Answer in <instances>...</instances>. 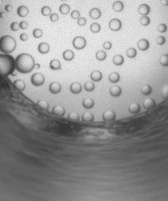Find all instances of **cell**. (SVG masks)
<instances>
[{
  "label": "cell",
  "instance_id": "cell-1",
  "mask_svg": "<svg viewBox=\"0 0 168 201\" xmlns=\"http://www.w3.org/2000/svg\"><path fill=\"white\" fill-rule=\"evenodd\" d=\"M35 60L31 54L27 53L18 54L15 58V69L20 74H29L35 68Z\"/></svg>",
  "mask_w": 168,
  "mask_h": 201
},
{
  "label": "cell",
  "instance_id": "cell-2",
  "mask_svg": "<svg viewBox=\"0 0 168 201\" xmlns=\"http://www.w3.org/2000/svg\"><path fill=\"white\" fill-rule=\"evenodd\" d=\"M15 69V60L9 54H0V74L9 76L14 74Z\"/></svg>",
  "mask_w": 168,
  "mask_h": 201
},
{
  "label": "cell",
  "instance_id": "cell-3",
  "mask_svg": "<svg viewBox=\"0 0 168 201\" xmlns=\"http://www.w3.org/2000/svg\"><path fill=\"white\" fill-rule=\"evenodd\" d=\"M16 48V41L10 35H4L0 38V51L3 54H11Z\"/></svg>",
  "mask_w": 168,
  "mask_h": 201
},
{
  "label": "cell",
  "instance_id": "cell-4",
  "mask_svg": "<svg viewBox=\"0 0 168 201\" xmlns=\"http://www.w3.org/2000/svg\"><path fill=\"white\" fill-rule=\"evenodd\" d=\"M72 45L76 50H82L86 46V40L82 36H76L72 41Z\"/></svg>",
  "mask_w": 168,
  "mask_h": 201
},
{
  "label": "cell",
  "instance_id": "cell-5",
  "mask_svg": "<svg viewBox=\"0 0 168 201\" xmlns=\"http://www.w3.org/2000/svg\"><path fill=\"white\" fill-rule=\"evenodd\" d=\"M31 82L33 86H41L45 82V78L43 74L41 73H35L31 78Z\"/></svg>",
  "mask_w": 168,
  "mask_h": 201
},
{
  "label": "cell",
  "instance_id": "cell-6",
  "mask_svg": "<svg viewBox=\"0 0 168 201\" xmlns=\"http://www.w3.org/2000/svg\"><path fill=\"white\" fill-rule=\"evenodd\" d=\"M109 28L112 31H118L122 28V22L118 18H113L109 22Z\"/></svg>",
  "mask_w": 168,
  "mask_h": 201
},
{
  "label": "cell",
  "instance_id": "cell-7",
  "mask_svg": "<svg viewBox=\"0 0 168 201\" xmlns=\"http://www.w3.org/2000/svg\"><path fill=\"white\" fill-rule=\"evenodd\" d=\"M116 118V114L113 110H107L103 113V120L104 121H113Z\"/></svg>",
  "mask_w": 168,
  "mask_h": 201
},
{
  "label": "cell",
  "instance_id": "cell-8",
  "mask_svg": "<svg viewBox=\"0 0 168 201\" xmlns=\"http://www.w3.org/2000/svg\"><path fill=\"white\" fill-rule=\"evenodd\" d=\"M138 12H139V14L140 15H142V16H147L148 14H150V7L148 4H141L139 7Z\"/></svg>",
  "mask_w": 168,
  "mask_h": 201
},
{
  "label": "cell",
  "instance_id": "cell-9",
  "mask_svg": "<svg viewBox=\"0 0 168 201\" xmlns=\"http://www.w3.org/2000/svg\"><path fill=\"white\" fill-rule=\"evenodd\" d=\"M137 46H138V48L140 50L142 51H146L149 48H150V42L146 38H142L140 39L138 43H137Z\"/></svg>",
  "mask_w": 168,
  "mask_h": 201
},
{
  "label": "cell",
  "instance_id": "cell-10",
  "mask_svg": "<svg viewBox=\"0 0 168 201\" xmlns=\"http://www.w3.org/2000/svg\"><path fill=\"white\" fill-rule=\"evenodd\" d=\"M101 15H102V12H101L100 10H99V8H97V7L92 8L89 12L90 18H91V19H94V20H98V19H99Z\"/></svg>",
  "mask_w": 168,
  "mask_h": 201
},
{
  "label": "cell",
  "instance_id": "cell-11",
  "mask_svg": "<svg viewBox=\"0 0 168 201\" xmlns=\"http://www.w3.org/2000/svg\"><path fill=\"white\" fill-rule=\"evenodd\" d=\"M62 90V86L58 82H51L49 86V91L53 94H58Z\"/></svg>",
  "mask_w": 168,
  "mask_h": 201
},
{
  "label": "cell",
  "instance_id": "cell-12",
  "mask_svg": "<svg viewBox=\"0 0 168 201\" xmlns=\"http://www.w3.org/2000/svg\"><path fill=\"white\" fill-rule=\"evenodd\" d=\"M16 13L18 14V16L21 17V18H24V17H27L29 14V9L27 8V6H19V7L17 8V11H16Z\"/></svg>",
  "mask_w": 168,
  "mask_h": 201
},
{
  "label": "cell",
  "instance_id": "cell-13",
  "mask_svg": "<svg viewBox=\"0 0 168 201\" xmlns=\"http://www.w3.org/2000/svg\"><path fill=\"white\" fill-rule=\"evenodd\" d=\"M109 93L112 97H118L122 94V89L120 86H111L109 90Z\"/></svg>",
  "mask_w": 168,
  "mask_h": 201
},
{
  "label": "cell",
  "instance_id": "cell-14",
  "mask_svg": "<svg viewBox=\"0 0 168 201\" xmlns=\"http://www.w3.org/2000/svg\"><path fill=\"white\" fill-rule=\"evenodd\" d=\"M14 87L18 91H23L26 89V83L22 79H17L13 82Z\"/></svg>",
  "mask_w": 168,
  "mask_h": 201
},
{
  "label": "cell",
  "instance_id": "cell-15",
  "mask_svg": "<svg viewBox=\"0 0 168 201\" xmlns=\"http://www.w3.org/2000/svg\"><path fill=\"white\" fill-rule=\"evenodd\" d=\"M38 51L40 54H46L50 51V45L47 42H41L38 46Z\"/></svg>",
  "mask_w": 168,
  "mask_h": 201
},
{
  "label": "cell",
  "instance_id": "cell-16",
  "mask_svg": "<svg viewBox=\"0 0 168 201\" xmlns=\"http://www.w3.org/2000/svg\"><path fill=\"white\" fill-rule=\"evenodd\" d=\"M82 90V85L80 83L74 82L72 83L71 85L70 86V90L72 93L74 94H78V93H81V91Z\"/></svg>",
  "mask_w": 168,
  "mask_h": 201
},
{
  "label": "cell",
  "instance_id": "cell-17",
  "mask_svg": "<svg viewBox=\"0 0 168 201\" xmlns=\"http://www.w3.org/2000/svg\"><path fill=\"white\" fill-rule=\"evenodd\" d=\"M90 78L95 82H100L102 78H103V74L99 70H94L90 74Z\"/></svg>",
  "mask_w": 168,
  "mask_h": 201
},
{
  "label": "cell",
  "instance_id": "cell-18",
  "mask_svg": "<svg viewBox=\"0 0 168 201\" xmlns=\"http://www.w3.org/2000/svg\"><path fill=\"white\" fill-rule=\"evenodd\" d=\"M154 106H155V100L153 98L148 97V98H146L143 101V107L146 109H150L154 108Z\"/></svg>",
  "mask_w": 168,
  "mask_h": 201
},
{
  "label": "cell",
  "instance_id": "cell-19",
  "mask_svg": "<svg viewBox=\"0 0 168 201\" xmlns=\"http://www.w3.org/2000/svg\"><path fill=\"white\" fill-rule=\"evenodd\" d=\"M63 57L65 61H72L75 57V53L71 50H66L63 53Z\"/></svg>",
  "mask_w": 168,
  "mask_h": 201
},
{
  "label": "cell",
  "instance_id": "cell-20",
  "mask_svg": "<svg viewBox=\"0 0 168 201\" xmlns=\"http://www.w3.org/2000/svg\"><path fill=\"white\" fill-rule=\"evenodd\" d=\"M49 66H50V69L52 70H61V62L58 59H53L50 61V64H49Z\"/></svg>",
  "mask_w": 168,
  "mask_h": 201
},
{
  "label": "cell",
  "instance_id": "cell-21",
  "mask_svg": "<svg viewBox=\"0 0 168 201\" xmlns=\"http://www.w3.org/2000/svg\"><path fill=\"white\" fill-rule=\"evenodd\" d=\"M82 106L84 109H90L94 107L95 105V101L92 98H86L84 100H82Z\"/></svg>",
  "mask_w": 168,
  "mask_h": 201
},
{
  "label": "cell",
  "instance_id": "cell-22",
  "mask_svg": "<svg viewBox=\"0 0 168 201\" xmlns=\"http://www.w3.org/2000/svg\"><path fill=\"white\" fill-rule=\"evenodd\" d=\"M112 8L115 12H121V11H123L124 9V4L122 1H115L113 5H112Z\"/></svg>",
  "mask_w": 168,
  "mask_h": 201
},
{
  "label": "cell",
  "instance_id": "cell-23",
  "mask_svg": "<svg viewBox=\"0 0 168 201\" xmlns=\"http://www.w3.org/2000/svg\"><path fill=\"white\" fill-rule=\"evenodd\" d=\"M128 110L131 113L136 114V113H139L140 110H141V107H140L139 104H138V103H132V104L130 105Z\"/></svg>",
  "mask_w": 168,
  "mask_h": 201
},
{
  "label": "cell",
  "instance_id": "cell-24",
  "mask_svg": "<svg viewBox=\"0 0 168 201\" xmlns=\"http://www.w3.org/2000/svg\"><path fill=\"white\" fill-rule=\"evenodd\" d=\"M52 113L57 116H60V117H63L65 115V109L64 108L60 105H56L52 109Z\"/></svg>",
  "mask_w": 168,
  "mask_h": 201
},
{
  "label": "cell",
  "instance_id": "cell-25",
  "mask_svg": "<svg viewBox=\"0 0 168 201\" xmlns=\"http://www.w3.org/2000/svg\"><path fill=\"white\" fill-rule=\"evenodd\" d=\"M109 82L111 83H118L120 80V75L118 74L117 72H112L109 74L108 77Z\"/></svg>",
  "mask_w": 168,
  "mask_h": 201
},
{
  "label": "cell",
  "instance_id": "cell-26",
  "mask_svg": "<svg viewBox=\"0 0 168 201\" xmlns=\"http://www.w3.org/2000/svg\"><path fill=\"white\" fill-rule=\"evenodd\" d=\"M95 120V117H94L93 113H90V112H86L84 113L82 115V121L84 122H92Z\"/></svg>",
  "mask_w": 168,
  "mask_h": 201
},
{
  "label": "cell",
  "instance_id": "cell-27",
  "mask_svg": "<svg viewBox=\"0 0 168 201\" xmlns=\"http://www.w3.org/2000/svg\"><path fill=\"white\" fill-rule=\"evenodd\" d=\"M113 63L115 65H122L124 63V57L121 54H116L113 57Z\"/></svg>",
  "mask_w": 168,
  "mask_h": 201
},
{
  "label": "cell",
  "instance_id": "cell-28",
  "mask_svg": "<svg viewBox=\"0 0 168 201\" xmlns=\"http://www.w3.org/2000/svg\"><path fill=\"white\" fill-rule=\"evenodd\" d=\"M95 57H96L97 60H99V61H104L107 58V53L105 51H103V50H99V51L96 52Z\"/></svg>",
  "mask_w": 168,
  "mask_h": 201
},
{
  "label": "cell",
  "instance_id": "cell-29",
  "mask_svg": "<svg viewBox=\"0 0 168 201\" xmlns=\"http://www.w3.org/2000/svg\"><path fill=\"white\" fill-rule=\"evenodd\" d=\"M152 92V88L151 86H149V85H144V86L141 88V93H143V95L145 96H148L150 95V93Z\"/></svg>",
  "mask_w": 168,
  "mask_h": 201
},
{
  "label": "cell",
  "instance_id": "cell-30",
  "mask_svg": "<svg viewBox=\"0 0 168 201\" xmlns=\"http://www.w3.org/2000/svg\"><path fill=\"white\" fill-rule=\"evenodd\" d=\"M126 54L130 58H135L137 56V50H136L135 48L131 47V48L127 49V52H126Z\"/></svg>",
  "mask_w": 168,
  "mask_h": 201
},
{
  "label": "cell",
  "instance_id": "cell-31",
  "mask_svg": "<svg viewBox=\"0 0 168 201\" xmlns=\"http://www.w3.org/2000/svg\"><path fill=\"white\" fill-rule=\"evenodd\" d=\"M70 11H71V8L68 4L63 3L59 7V11L62 14H67L70 12Z\"/></svg>",
  "mask_w": 168,
  "mask_h": 201
},
{
  "label": "cell",
  "instance_id": "cell-32",
  "mask_svg": "<svg viewBox=\"0 0 168 201\" xmlns=\"http://www.w3.org/2000/svg\"><path fill=\"white\" fill-rule=\"evenodd\" d=\"M41 14L45 17L50 16V14H52L51 13V8L50 7H48V6H44V7L41 8Z\"/></svg>",
  "mask_w": 168,
  "mask_h": 201
},
{
  "label": "cell",
  "instance_id": "cell-33",
  "mask_svg": "<svg viewBox=\"0 0 168 201\" xmlns=\"http://www.w3.org/2000/svg\"><path fill=\"white\" fill-rule=\"evenodd\" d=\"M67 119L71 121H79V115L77 113L71 112L68 114Z\"/></svg>",
  "mask_w": 168,
  "mask_h": 201
},
{
  "label": "cell",
  "instance_id": "cell-34",
  "mask_svg": "<svg viewBox=\"0 0 168 201\" xmlns=\"http://www.w3.org/2000/svg\"><path fill=\"white\" fill-rule=\"evenodd\" d=\"M90 30L92 33L96 34V33H99L101 30V26L97 22H94L90 26Z\"/></svg>",
  "mask_w": 168,
  "mask_h": 201
},
{
  "label": "cell",
  "instance_id": "cell-35",
  "mask_svg": "<svg viewBox=\"0 0 168 201\" xmlns=\"http://www.w3.org/2000/svg\"><path fill=\"white\" fill-rule=\"evenodd\" d=\"M159 63L163 66H168V54H163L161 57H159Z\"/></svg>",
  "mask_w": 168,
  "mask_h": 201
},
{
  "label": "cell",
  "instance_id": "cell-36",
  "mask_svg": "<svg viewBox=\"0 0 168 201\" xmlns=\"http://www.w3.org/2000/svg\"><path fill=\"white\" fill-rule=\"evenodd\" d=\"M84 90L87 91V92H92L95 89V86L93 82H87L84 84Z\"/></svg>",
  "mask_w": 168,
  "mask_h": 201
},
{
  "label": "cell",
  "instance_id": "cell-37",
  "mask_svg": "<svg viewBox=\"0 0 168 201\" xmlns=\"http://www.w3.org/2000/svg\"><path fill=\"white\" fill-rule=\"evenodd\" d=\"M37 105L39 106L41 109H43L44 110H48L49 109V104L48 102H47L46 100H40L37 102Z\"/></svg>",
  "mask_w": 168,
  "mask_h": 201
},
{
  "label": "cell",
  "instance_id": "cell-38",
  "mask_svg": "<svg viewBox=\"0 0 168 201\" xmlns=\"http://www.w3.org/2000/svg\"><path fill=\"white\" fill-rule=\"evenodd\" d=\"M140 23L143 26H147L150 23V18L148 16H142L140 18Z\"/></svg>",
  "mask_w": 168,
  "mask_h": 201
},
{
  "label": "cell",
  "instance_id": "cell-39",
  "mask_svg": "<svg viewBox=\"0 0 168 201\" xmlns=\"http://www.w3.org/2000/svg\"><path fill=\"white\" fill-rule=\"evenodd\" d=\"M43 34V30L40 28H35L34 30H33V36L35 38H40Z\"/></svg>",
  "mask_w": 168,
  "mask_h": 201
},
{
  "label": "cell",
  "instance_id": "cell-40",
  "mask_svg": "<svg viewBox=\"0 0 168 201\" xmlns=\"http://www.w3.org/2000/svg\"><path fill=\"white\" fill-rule=\"evenodd\" d=\"M10 27H11V30H12V31H18V30H19V24H18L17 22H11V26H10Z\"/></svg>",
  "mask_w": 168,
  "mask_h": 201
},
{
  "label": "cell",
  "instance_id": "cell-41",
  "mask_svg": "<svg viewBox=\"0 0 168 201\" xmlns=\"http://www.w3.org/2000/svg\"><path fill=\"white\" fill-rule=\"evenodd\" d=\"M162 97L163 98H168V84L163 86L162 89Z\"/></svg>",
  "mask_w": 168,
  "mask_h": 201
},
{
  "label": "cell",
  "instance_id": "cell-42",
  "mask_svg": "<svg viewBox=\"0 0 168 201\" xmlns=\"http://www.w3.org/2000/svg\"><path fill=\"white\" fill-rule=\"evenodd\" d=\"M165 42H166L165 37H163V36H158L157 38H156V43H157L158 45L162 46V45H164Z\"/></svg>",
  "mask_w": 168,
  "mask_h": 201
},
{
  "label": "cell",
  "instance_id": "cell-43",
  "mask_svg": "<svg viewBox=\"0 0 168 201\" xmlns=\"http://www.w3.org/2000/svg\"><path fill=\"white\" fill-rule=\"evenodd\" d=\"M158 30L160 33H165L167 30V26L164 23H161L158 26Z\"/></svg>",
  "mask_w": 168,
  "mask_h": 201
},
{
  "label": "cell",
  "instance_id": "cell-44",
  "mask_svg": "<svg viewBox=\"0 0 168 201\" xmlns=\"http://www.w3.org/2000/svg\"><path fill=\"white\" fill-rule=\"evenodd\" d=\"M71 17L73 19H78V18H80V13H79V11L77 10H75L73 11L71 13Z\"/></svg>",
  "mask_w": 168,
  "mask_h": 201
},
{
  "label": "cell",
  "instance_id": "cell-45",
  "mask_svg": "<svg viewBox=\"0 0 168 201\" xmlns=\"http://www.w3.org/2000/svg\"><path fill=\"white\" fill-rule=\"evenodd\" d=\"M77 23H78V25L80 26H84L86 23V18H83V17L78 18V19H77Z\"/></svg>",
  "mask_w": 168,
  "mask_h": 201
},
{
  "label": "cell",
  "instance_id": "cell-46",
  "mask_svg": "<svg viewBox=\"0 0 168 201\" xmlns=\"http://www.w3.org/2000/svg\"><path fill=\"white\" fill-rule=\"evenodd\" d=\"M58 19H59V16H58V14H56V13H52V14L50 15V20L51 22H57Z\"/></svg>",
  "mask_w": 168,
  "mask_h": 201
},
{
  "label": "cell",
  "instance_id": "cell-47",
  "mask_svg": "<svg viewBox=\"0 0 168 201\" xmlns=\"http://www.w3.org/2000/svg\"><path fill=\"white\" fill-rule=\"evenodd\" d=\"M103 48L107 50H111V48H112V43H111L110 41H106V42L103 43Z\"/></svg>",
  "mask_w": 168,
  "mask_h": 201
},
{
  "label": "cell",
  "instance_id": "cell-48",
  "mask_svg": "<svg viewBox=\"0 0 168 201\" xmlns=\"http://www.w3.org/2000/svg\"><path fill=\"white\" fill-rule=\"evenodd\" d=\"M27 27H28V23L27 21H22L19 23V28L22 30H26Z\"/></svg>",
  "mask_w": 168,
  "mask_h": 201
},
{
  "label": "cell",
  "instance_id": "cell-49",
  "mask_svg": "<svg viewBox=\"0 0 168 201\" xmlns=\"http://www.w3.org/2000/svg\"><path fill=\"white\" fill-rule=\"evenodd\" d=\"M19 38H20L21 41L24 42V41H27V40L28 39V35L26 33H22L20 36H19Z\"/></svg>",
  "mask_w": 168,
  "mask_h": 201
},
{
  "label": "cell",
  "instance_id": "cell-50",
  "mask_svg": "<svg viewBox=\"0 0 168 201\" xmlns=\"http://www.w3.org/2000/svg\"><path fill=\"white\" fill-rule=\"evenodd\" d=\"M12 9H13V7H12L11 4H7V5L5 6V11L7 12H11L12 11Z\"/></svg>",
  "mask_w": 168,
  "mask_h": 201
},
{
  "label": "cell",
  "instance_id": "cell-51",
  "mask_svg": "<svg viewBox=\"0 0 168 201\" xmlns=\"http://www.w3.org/2000/svg\"><path fill=\"white\" fill-rule=\"evenodd\" d=\"M160 3L164 6V7H167L168 6V0H160Z\"/></svg>",
  "mask_w": 168,
  "mask_h": 201
},
{
  "label": "cell",
  "instance_id": "cell-52",
  "mask_svg": "<svg viewBox=\"0 0 168 201\" xmlns=\"http://www.w3.org/2000/svg\"><path fill=\"white\" fill-rule=\"evenodd\" d=\"M4 17H5V13L0 12V18H4Z\"/></svg>",
  "mask_w": 168,
  "mask_h": 201
},
{
  "label": "cell",
  "instance_id": "cell-53",
  "mask_svg": "<svg viewBox=\"0 0 168 201\" xmlns=\"http://www.w3.org/2000/svg\"><path fill=\"white\" fill-rule=\"evenodd\" d=\"M35 67H36V68H39L40 65L39 64H35Z\"/></svg>",
  "mask_w": 168,
  "mask_h": 201
},
{
  "label": "cell",
  "instance_id": "cell-54",
  "mask_svg": "<svg viewBox=\"0 0 168 201\" xmlns=\"http://www.w3.org/2000/svg\"><path fill=\"white\" fill-rule=\"evenodd\" d=\"M2 3H3V0H0V7H1Z\"/></svg>",
  "mask_w": 168,
  "mask_h": 201
},
{
  "label": "cell",
  "instance_id": "cell-55",
  "mask_svg": "<svg viewBox=\"0 0 168 201\" xmlns=\"http://www.w3.org/2000/svg\"><path fill=\"white\" fill-rule=\"evenodd\" d=\"M60 1H62V2H66L67 0H60Z\"/></svg>",
  "mask_w": 168,
  "mask_h": 201
}]
</instances>
